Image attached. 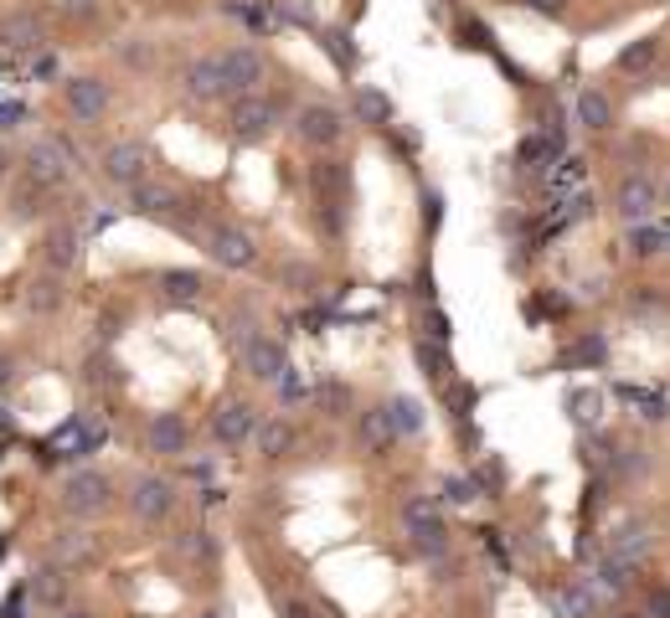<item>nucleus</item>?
<instances>
[{
  "label": "nucleus",
  "mask_w": 670,
  "mask_h": 618,
  "mask_svg": "<svg viewBox=\"0 0 670 618\" xmlns=\"http://www.w3.org/2000/svg\"><path fill=\"white\" fill-rule=\"evenodd\" d=\"M114 505V484H109V474H99V469H78V474H67L62 480V510L67 516H103Z\"/></svg>",
  "instance_id": "f257e3e1"
},
{
  "label": "nucleus",
  "mask_w": 670,
  "mask_h": 618,
  "mask_svg": "<svg viewBox=\"0 0 670 618\" xmlns=\"http://www.w3.org/2000/svg\"><path fill=\"white\" fill-rule=\"evenodd\" d=\"M402 526H408V541L423 557H444L449 552V526H444V510L434 500H408L402 505Z\"/></svg>",
  "instance_id": "f03ea898"
},
{
  "label": "nucleus",
  "mask_w": 670,
  "mask_h": 618,
  "mask_svg": "<svg viewBox=\"0 0 670 618\" xmlns=\"http://www.w3.org/2000/svg\"><path fill=\"white\" fill-rule=\"evenodd\" d=\"M295 135L305 145H315V150H331V145L346 139V114L335 103H305L295 114Z\"/></svg>",
  "instance_id": "7ed1b4c3"
},
{
  "label": "nucleus",
  "mask_w": 670,
  "mask_h": 618,
  "mask_svg": "<svg viewBox=\"0 0 670 618\" xmlns=\"http://www.w3.org/2000/svg\"><path fill=\"white\" fill-rule=\"evenodd\" d=\"M129 510H135V521H145V526L165 521V516L176 510V484L160 480V474H139V480L129 484Z\"/></svg>",
  "instance_id": "20e7f679"
},
{
  "label": "nucleus",
  "mask_w": 670,
  "mask_h": 618,
  "mask_svg": "<svg viewBox=\"0 0 670 618\" xmlns=\"http://www.w3.org/2000/svg\"><path fill=\"white\" fill-rule=\"evenodd\" d=\"M218 73H222V88L227 94H253L258 83H263V52L258 47H227L218 52Z\"/></svg>",
  "instance_id": "39448f33"
},
{
  "label": "nucleus",
  "mask_w": 670,
  "mask_h": 618,
  "mask_svg": "<svg viewBox=\"0 0 670 618\" xmlns=\"http://www.w3.org/2000/svg\"><path fill=\"white\" fill-rule=\"evenodd\" d=\"M103 175L114 181V186H129L135 191L139 181H150V150L139 145V139H119L103 150Z\"/></svg>",
  "instance_id": "423d86ee"
},
{
  "label": "nucleus",
  "mask_w": 670,
  "mask_h": 618,
  "mask_svg": "<svg viewBox=\"0 0 670 618\" xmlns=\"http://www.w3.org/2000/svg\"><path fill=\"white\" fill-rule=\"evenodd\" d=\"M207 258L222 263V269H253L258 248L243 227H207Z\"/></svg>",
  "instance_id": "0eeeda50"
},
{
  "label": "nucleus",
  "mask_w": 670,
  "mask_h": 618,
  "mask_svg": "<svg viewBox=\"0 0 670 618\" xmlns=\"http://www.w3.org/2000/svg\"><path fill=\"white\" fill-rule=\"evenodd\" d=\"M227 124H233V135H237V139H248V145H253V139H263V135H269V129L278 124V103H274V98L243 94V98L233 103V119H227Z\"/></svg>",
  "instance_id": "6e6552de"
},
{
  "label": "nucleus",
  "mask_w": 670,
  "mask_h": 618,
  "mask_svg": "<svg viewBox=\"0 0 670 618\" xmlns=\"http://www.w3.org/2000/svg\"><path fill=\"white\" fill-rule=\"evenodd\" d=\"M243 367H248V376H258V382H278V376L289 371V350L278 346L274 335H248V341H243Z\"/></svg>",
  "instance_id": "1a4fd4ad"
},
{
  "label": "nucleus",
  "mask_w": 670,
  "mask_h": 618,
  "mask_svg": "<svg viewBox=\"0 0 670 618\" xmlns=\"http://www.w3.org/2000/svg\"><path fill=\"white\" fill-rule=\"evenodd\" d=\"M212 433H218V444H227V448L248 444L258 433V407L253 403H222L218 412H212Z\"/></svg>",
  "instance_id": "9d476101"
},
{
  "label": "nucleus",
  "mask_w": 670,
  "mask_h": 618,
  "mask_svg": "<svg viewBox=\"0 0 670 618\" xmlns=\"http://www.w3.org/2000/svg\"><path fill=\"white\" fill-rule=\"evenodd\" d=\"M613 207H619L624 222H640V227H645L655 212V181L650 175H624L619 191H613Z\"/></svg>",
  "instance_id": "9b49d317"
},
{
  "label": "nucleus",
  "mask_w": 670,
  "mask_h": 618,
  "mask_svg": "<svg viewBox=\"0 0 670 618\" xmlns=\"http://www.w3.org/2000/svg\"><path fill=\"white\" fill-rule=\"evenodd\" d=\"M62 98H67L73 119H83V124H99L103 109H109V83H99V77H73V83L62 88Z\"/></svg>",
  "instance_id": "f8f14e48"
},
{
  "label": "nucleus",
  "mask_w": 670,
  "mask_h": 618,
  "mask_svg": "<svg viewBox=\"0 0 670 618\" xmlns=\"http://www.w3.org/2000/svg\"><path fill=\"white\" fill-rule=\"evenodd\" d=\"M186 438H191V428H186V418H181V412H156V418H150V428H145V444L156 448V454H165V459L186 454Z\"/></svg>",
  "instance_id": "ddd939ff"
},
{
  "label": "nucleus",
  "mask_w": 670,
  "mask_h": 618,
  "mask_svg": "<svg viewBox=\"0 0 670 618\" xmlns=\"http://www.w3.org/2000/svg\"><path fill=\"white\" fill-rule=\"evenodd\" d=\"M26 165H32V181H37V186H58L62 175H67V145H62V139H37L32 154H26Z\"/></svg>",
  "instance_id": "4468645a"
},
{
  "label": "nucleus",
  "mask_w": 670,
  "mask_h": 618,
  "mask_svg": "<svg viewBox=\"0 0 670 618\" xmlns=\"http://www.w3.org/2000/svg\"><path fill=\"white\" fill-rule=\"evenodd\" d=\"M397 438H402V433H397L387 403H382V407H367V412H361V448H367V454H387Z\"/></svg>",
  "instance_id": "2eb2a0df"
},
{
  "label": "nucleus",
  "mask_w": 670,
  "mask_h": 618,
  "mask_svg": "<svg viewBox=\"0 0 670 618\" xmlns=\"http://www.w3.org/2000/svg\"><path fill=\"white\" fill-rule=\"evenodd\" d=\"M181 88L197 98V103H212V98H222L227 88H222V73H218V58H197L186 73H181Z\"/></svg>",
  "instance_id": "dca6fc26"
},
{
  "label": "nucleus",
  "mask_w": 670,
  "mask_h": 618,
  "mask_svg": "<svg viewBox=\"0 0 670 618\" xmlns=\"http://www.w3.org/2000/svg\"><path fill=\"white\" fill-rule=\"evenodd\" d=\"M547 603H553V614H557V618H593V614H598V593H593L588 582L553 588V593H547Z\"/></svg>",
  "instance_id": "f3484780"
},
{
  "label": "nucleus",
  "mask_w": 670,
  "mask_h": 618,
  "mask_svg": "<svg viewBox=\"0 0 670 618\" xmlns=\"http://www.w3.org/2000/svg\"><path fill=\"white\" fill-rule=\"evenodd\" d=\"M650 552V531L640 521H624L619 531H613V541H609V561H619V567H634V561Z\"/></svg>",
  "instance_id": "a211bd4d"
},
{
  "label": "nucleus",
  "mask_w": 670,
  "mask_h": 618,
  "mask_svg": "<svg viewBox=\"0 0 670 618\" xmlns=\"http://www.w3.org/2000/svg\"><path fill=\"white\" fill-rule=\"evenodd\" d=\"M351 109H356V124H372V129H387V124H393V98L382 94V88H356Z\"/></svg>",
  "instance_id": "6ab92c4d"
},
{
  "label": "nucleus",
  "mask_w": 670,
  "mask_h": 618,
  "mask_svg": "<svg viewBox=\"0 0 670 618\" xmlns=\"http://www.w3.org/2000/svg\"><path fill=\"white\" fill-rule=\"evenodd\" d=\"M578 124L593 129V135H604L613 124V98L604 94V88H583V94H578Z\"/></svg>",
  "instance_id": "aec40b11"
},
{
  "label": "nucleus",
  "mask_w": 670,
  "mask_h": 618,
  "mask_svg": "<svg viewBox=\"0 0 670 618\" xmlns=\"http://www.w3.org/2000/svg\"><path fill=\"white\" fill-rule=\"evenodd\" d=\"M129 207L145 217H171L181 207V196L171 186H156V181H139L135 191H129Z\"/></svg>",
  "instance_id": "412c9836"
},
{
  "label": "nucleus",
  "mask_w": 670,
  "mask_h": 618,
  "mask_svg": "<svg viewBox=\"0 0 670 618\" xmlns=\"http://www.w3.org/2000/svg\"><path fill=\"white\" fill-rule=\"evenodd\" d=\"M0 47H16V52H32L41 47V21L32 11H16V16L0 21Z\"/></svg>",
  "instance_id": "4be33fe9"
},
{
  "label": "nucleus",
  "mask_w": 670,
  "mask_h": 618,
  "mask_svg": "<svg viewBox=\"0 0 670 618\" xmlns=\"http://www.w3.org/2000/svg\"><path fill=\"white\" fill-rule=\"evenodd\" d=\"M253 438H258V454H263V459H284V454L295 448V423H284V418H263Z\"/></svg>",
  "instance_id": "5701e85b"
},
{
  "label": "nucleus",
  "mask_w": 670,
  "mask_h": 618,
  "mask_svg": "<svg viewBox=\"0 0 670 618\" xmlns=\"http://www.w3.org/2000/svg\"><path fill=\"white\" fill-rule=\"evenodd\" d=\"M52 552H58L62 567H78V561H94V557H99V541L88 536V531H58Z\"/></svg>",
  "instance_id": "b1692460"
},
{
  "label": "nucleus",
  "mask_w": 670,
  "mask_h": 618,
  "mask_svg": "<svg viewBox=\"0 0 670 618\" xmlns=\"http://www.w3.org/2000/svg\"><path fill=\"white\" fill-rule=\"evenodd\" d=\"M32 598L47 603V608H58L67 598V578H62V567H41L37 578H32Z\"/></svg>",
  "instance_id": "393cba45"
},
{
  "label": "nucleus",
  "mask_w": 670,
  "mask_h": 618,
  "mask_svg": "<svg viewBox=\"0 0 670 618\" xmlns=\"http://www.w3.org/2000/svg\"><path fill=\"white\" fill-rule=\"evenodd\" d=\"M73 258H78V237H73V227H58L47 237V263L62 273V269H73Z\"/></svg>",
  "instance_id": "a878e982"
},
{
  "label": "nucleus",
  "mask_w": 670,
  "mask_h": 618,
  "mask_svg": "<svg viewBox=\"0 0 670 618\" xmlns=\"http://www.w3.org/2000/svg\"><path fill=\"white\" fill-rule=\"evenodd\" d=\"M320 41H325V52H331V62H335V67H340V73H351V67H356L351 32H340V26H331V32H320Z\"/></svg>",
  "instance_id": "bb28decb"
},
{
  "label": "nucleus",
  "mask_w": 670,
  "mask_h": 618,
  "mask_svg": "<svg viewBox=\"0 0 670 618\" xmlns=\"http://www.w3.org/2000/svg\"><path fill=\"white\" fill-rule=\"evenodd\" d=\"M160 284H165V294H171V299H197V294H201V273L171 269V273H160Z\"/></svg>",
  "instance_id": "cd10ccee"
},
{
  "label": "nucleus",
  "mask_w": 670,
  "mask_h": 618,
  "mask_svg": "<svg viewBox=\"0 0 670 618\" xmlns=\"http://www.w3.org/2000/svg\"><path fill=\"white\" fill-rule=\"evenodd\" d=\"M387 412H393L397 433H418V428H423V407H418L413 397H393V403H387Z\"/></svg>",
  "instance_id": "c85d7f7f"
},
{
  "label": "nucleus",
  "mask_w": 670,
  "mask_h": 618,
  "mask_svg": "<svg viewBox=\"0 0 670 618\" xmlns=\"http://www.w3.org/2000/svg\"><path fill=\"white\" fill-rule=\"evenodd\" d=\"M26 305L41 309V314H52V309L62 305V284H58V279H37V284H32V294H26Z\"/></svg>",
  "instance_id": "c756f323"
},
{
  "label": "nucleus",
  "mask_w": 670,
  "mask_h": 618,
  "mask_svg": "<svg viewBox=\"0 0 670 618\" xmlns=\"http://www.w3.org/2000/svg\"><path fill=\"white\" fill-rule=\"evenodd\" d=\"M655 47H660L655 37H640L634 47H624V52H619V67H624V73H640V67H650Z\"/></svg>",
  "instance_id": "7c9ffc66"
},
{
  "label": "nucleus",
  "mask_w": 670,
  "mask_h": 618,
  "mask_svg": "<svg viewBox=\"0 0 670 618\" xmlns=\"http://www.w3.org/2000/svg\"><path fill=\"white\" fill-rule=\"evenodd\" d=\"M418 361H423V376H434V382H449V356H444L438 346H429V341H423V346H418Z\"/></svg>",
  "instance_id": "2f4dec72"
},
{
  "label": "nucleus",
  "mask_w": 670,
  "mask_h": 618,
  "mask_svg": "<svg viewBox=\"0 0 670 618\" xmlns=\"http://www.w3.org/2000/svg\"><path fill=\"white\" fill-rule=\"evenodd\" d=\"M568 407H572V418H578V423H593V418H598V407H604V397H598V392H572Z\"/></svg>",
  "instance_id": "473e14b6"
},
{
  "label": "nucleus",
  "mask_w": 670,
  "mask_h": 618,
  "mask_svg": "<svg viewBox=\"0 0 670 618\" xmlns=\"http://www.w3.org/2000/svg\"><path fill=\"white\" fill-rule=\"evenodd\" d=\"M640 614H645V618H670V588H650Z\"/></svg>",
  "instance_id": "72a5a7b5"
},
{
  "label": "nucleus",
  "mask_w": 670,
  "mask_h": 618,
  "mask_svg": "<svg viewBox=\"0 0 670 618\" xmlns=\"http://www.w3.org/2000/svg\"><path fill=\"white\" fill-rule=\"evenodd\" d=\"M474 495H480V484H474V480H449V484H444V500H449V505H470Z\"/></svg>",
  "instance_id": "f704fd0d"
},
{
  "label": "nucleus",
  "mask_w": 670,
  "mask_h": 618,
  "mask_svg": "<svg viewBox=\"0 0 670 618\" xmlns=\"http://www.w3.org/2000/svg\"><path fill=\"white\" fill-rule=\"evenodd\" d=\"M284 21H295V26H315V5H310V0H284Z\"/></svg>",
  "instance_id": "c9c22d12"
},
{
  "label": "nucleus",
  "mask_w": 670,
  "mask_h": 618,
  "mask_svg": "<svg viewBox=\"0 0 670 618\" xmlns=\"http://www.w3.org/2000/svg\"><path fill=\"white\" fill-rule=\"evenodd\" d=\"M278 386H284V403H305V397H310V386H305V382L295 376V367H289L284 376H278Z\"/></svg>",
  "instance_id": "e433bc0d"
},
{
  "label": "nucleus",
  "mask_w": 670,
  "mask_h": 618,
  "mask_svg": "<svg viewBox=\"0 0 670 618\" xmlns=\"http://www.w3.org/2000/svg\"><path fill=\"white\" fill-rule=\"evenodd\" d=\"M634 252H640V258L660 252V232H655V227H640V232H634Z\"/></svg>",
  "instance_id": "4c0bfd02"
},
{
  "label": "nucleus",
  "mask_w": 670,
  "mask_h": 618,
  "mask_svg": "<svg viewBox=\"0 0 670 618\" xmlns=\"http://www.w3.org/2000/svg\"><path fill=\"white\" fill-rule=\"evenodd\" d=\"M346 397H351V392H346V386H340V382H325V392H320V403H325V412H340V407H346Z\"/></svg>",
  "instance_id": "58836bf2"
},
{
  "label": "nucleus",
  "mask_w": 670,
  "mask_h": 618,
  "mask_svg": "<svg viewBox=\"0 0 670 618\" xmlns=\"http://www.w3.org/2000/svg\"><path fill=\"white\" fill-rule=\"evenodd\" d=\"M284 618H320L315 614V603H305V598H284V608H278Z\"/></svg>",
  "instance_id": "ea45409f"
},
{
  "label": "nucleus",
  "mask_w": 670,
  "mask_h": 618,
  "mask_svg": "<svg viewBox=\"0 0 670 618\" xmlns=\"http://www.w3.org/2000/svg\"><path fill=\"white\" fill-rule=\"evenodd\" d=\"M532 11H542V16H562L568 11V0H526Z\"/></svg>",
  "instance_id": "a19ab883"
},
{
  "label": "nucleus",
  "mask_w": 670,
  "mask_h": 618,
  "mask_svg": "<svg viewBox=\"0 0 670 618\" xmlns=\"http://www.w3.org/2000/svg\"><path fill=\"white\" fill-rule=\"evenodd\" d=\"M124 62H135V67H145V62H150V47H145V41H139V47H124Z\"/></svg>",
  "instance_id": "79ce46f5"
},
{
  "label": "nucleus",
  "mask_w": 670,
  "mask_h": 618,
  "mask_svg": "<svg viewBox=\"0 0 670 618\" xmlns=\"http://www.w3.org/2000/svg\"><path fill=\"white\" fill-rule=\"evenodd\" d=\"M11 382H16V361H11V356H0V392H5Z\"/></svg>",
  "instance_id": "37998d69"
},
{
  "label": "nucleus",
  "mask_w": 670,
  "mask_h": 618,
  "mask_svg": "<svg viewBox=\"0 0 670 618\" xmlns=\"http://www.w3.org/2000/svg\"><path fill=\"white\" fill-rule=\"evenodd\" d=\"M67 16H94V0H67Z\"/></svg>",
  "instance_id": "c03bdc74"
},
{
  "label": "nucleus",
  "mask_w": 670,
  "mask_h": 618,
  "mask_svg": "<svg viewBox=\"0 0 670 618\" xmlns=\"http://www.w3.org/2000/svg\"><path fill=\"white\" fill-rule=\"evenodd\" d=\"M62 618H94V614H83V608H67V614H62Z\"/></svg>",
  "instance_id": "a18cd8bd"
},
{
  "label": "nucleus",
  "mask_w": 670,
  "mask_h": 618,
  "mask_svg": "<svg viewBox=\"0 0 670 618\" xmlns=\"http://www.w3.org/2000/svg\"><path fill=\"white\" fill-rule=\"evenodd\" d=\"M197 618H222V614H218V608H207V614H197Z\"/></svg>",
  "instance_id": "49530a36"
},
{
  "label": "nucleus",
  "mask_w": 670,
  "mask_h": 618,
  "mask_svg": "<svg viewBox=\"0 0 670 618\" xmlns=\"http://www.w3.org/2000/svg\"><path fill=\"white\" fill-rule=\"evenodd\" d=\"M613 618H645V614H613Z\"/></svg>",
  "instance_id": "de8ad7c7"
},
{
  "label": "nucleus",
  "mask_w": 670,
  "mask_h": 618,
  "mask_svg": "<svg viewBox=\"0 0 670 618\" xmlns=\"http://www.w3.org/2000/svg\"><path fill=\"white\" fill-rule=\"evenodd\" d=\"M0 171H5V150H0Z\"/></svg>",
  "instance_id": "09e8293b"
}]
</instances>
